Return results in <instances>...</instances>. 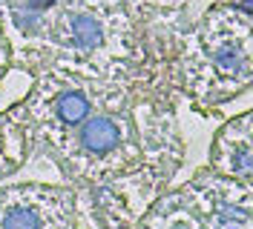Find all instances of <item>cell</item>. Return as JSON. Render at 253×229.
I'll use <instances>...</instances> for the list:
<instances>
[{"mask_svg": "<svg viewBox=\"0 0 253 229\" xmlns=\"http://www.w3.org/2000/svg\"><path fill=\"white\" fill-rule=\"evenodd\" d=\"M118 137H121V129H118V123L112 118H89L84 123V129H81V143H84L86 152L92 155L112 152Z\"/></svg>", "mask_w": 253, "mask_h": 229, "instance_id": "6da1fadb", "label": "cell"}, {"mask_svg": "<svg viewBox=\"0 0 253 229\" xmlns=\"http://www.w3.org/2000/svg\"><path fill=\"white\" fill-rule=\"evenodd\" d=\"M63 34H66V46H72V49H95L104 43L101 20H95L92 15H84V12L66 17Z\"/></svg>", "mask_w": 253, "mask_h": 229, "instance_id": "7a4b0ae2", "label": "cell"}, {"mask_svg": "<svg viewBox=\"0 0 253 229\" xmlns=\"http://www.w3.org/2000/svg\"><path fill=\"white\" fill-rule=\"evenodd\" d=\"M55 115L69 126H78L89 118V100L81 89H66L55 98Z\"/></svg>", "mask_w": 253, "mask_h": 229, "instance_id": "3957f363", "label": "cell"}, {"mask_svg": "<svg viewBox=\"0 0 253 229\" xmlns=\"http://www.w3.org/2000/svg\"><path fill=\"white\" fill-rule=\"evenodd\" d=\"M3 227H43V215H38L29 206H12L9 212L0 215Z\"/></svg>", "mask_w": 253, "mask_h": 229, "instance_id": "277c9868", "label": "cell"}, {"mask_svg": "<svg viewBox=\"0 0 253 229\" xmlns=\"http://www.w3.org/2000/svg\"><path fill=\"white\" fill-rule=\"evenodd\" d=\"M213 61H216V66H219L221 72H233L239 63H245V61H239V52L233 46H221L219 52L213 55Z\"/></svg>", "mask_w": 253, "mask_h": 229, "instance_id": "5b68a950", "label": "cell"}, {"mask_svg": "<svg viewBox=\"0 0 253 229\" xmlns=\"http://www.w3.org/2000/svg\"><path fill=\"white\" fill-rule=\"evenodd\" d=\"M52 3H55V0H26V9H32V12H38V15H41V12L49 9Z\"/></svg>", "mask_w": 253, "mask_h": 229, "instance_id": "8992f818", "label": "cell"}]
</instances>
